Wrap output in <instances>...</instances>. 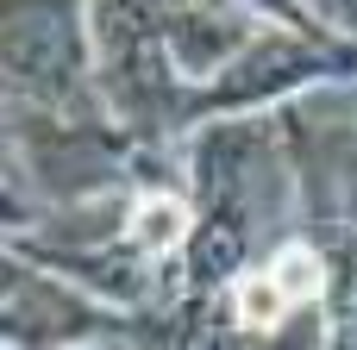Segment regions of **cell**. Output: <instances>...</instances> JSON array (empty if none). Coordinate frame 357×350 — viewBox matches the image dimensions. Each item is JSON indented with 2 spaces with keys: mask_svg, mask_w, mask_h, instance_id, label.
<instances>
[{
  "mask_svg": "<svg viewBox=\"0 0 357 350\" xmlns=\"http://www.w3.org/2000/svg\"><path fill=\"white\" fill-rule=\"evenodd\" d=\"M182 238H188V207H182L176 194H144V200L132 207V244H138V250L163 257V250H176Z\"/></svg>",
  "mask_w": 357,
  "mask_h": 350,
  "instance_id": "cell-1",
  "label": "cell"
},
{
  "mask_svg": "<svg viewBox=\"0 0 357 350\" xmlns=\"http://www.w3.org/2000/svg\"><path fill=\"white\" fill-rule=\"evenodd\" d=\"M270 276H276V288L289 294V307H301V301H320V294H326V263H320L307 244H289L282 257H270Z\"/></svg>",
  "mask_w": 357,
  "mask_h": 350,
  "instance_id": "cell-2",
  "label": "cell"
},
{
  "mask_svg": "<svg viewBox=\"0 0 357 350\" xmlns=\"http://www.w3.org/2000/svg\"><path fill=\"white\" fill-rule=\"evenodd\" d=\"M282 313H289V294L276 288V276H270V269L245 276V288H238V326H251V332H270Z\"/></svg>",
  "mask_w": 357,
  "mask_h": 350,
  "instance_id": "cell-3",
  "label": "cell"
}]
</instances>
